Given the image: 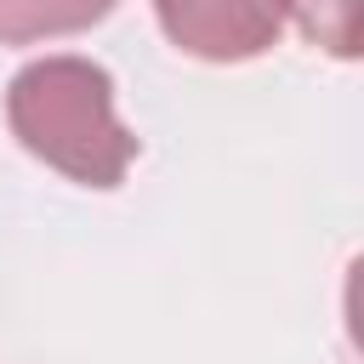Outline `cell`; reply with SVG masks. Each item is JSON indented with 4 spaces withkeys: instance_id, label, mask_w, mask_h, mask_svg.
Listing matches in <instances>:
<instances>
[{
    "instance_id": "cell-2",
    "label": "cell",
    "mask_w": 364,
    "mask_h": 364,
    "mask_svg": "<svg viewBox=\"0 0 364 364\" xmlns=\"http://www.w3.org/2000/svg\"><path fill=\"white\" fill-rule=\"evenodd\" d=\"M165 40L199 63H250L279 46L290 0H154Z\"/></svg>"
},
{
    "instance_id": "cell-1",
    "label": "cell",
    "mask_w": 364,
    "mask_h": 364,
    "mask_svg": "<svg viewBox=\"0 0 364 364\" xmlns=\"http://www.w3.org/2000/svg\"><path fill=\"white\" fill-rule=\"evenodd\" d=\"M11 136L80 188H119L136 165V136L114 108V80L91 57H40L6 85Z\"/></svg>"
},
{
    "instance_id": "cell-4",
    "label": "cell",
    "mask_w": 364,
    "mask_h": 364,
    "mask_svg": "<svg viewBox=\"0 0 364 364\" xmlns=\"http://www.w3.org/2000/svg\"><path fill=\"white\" fill-rule=\"evenodd\" d=\"M290 17L330 57H353L358 51V0H290Z\"/></svg>"
},
{
    "instance_id": "cell-3",
    "label": "cell",
    "mask_w": 364,
    "mask_h": 364,
    "mask_svg": "<svg viewBox=\"0 0 364 364\" xmlns=\"http://www.w3.org/2000/svg\"><path fill=\"white\" fill-rule=\"evenodd\" d=\"M108 11H114V0H0V46H34V40L85 34Z\"/></svg>"
}]
</instances>
